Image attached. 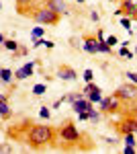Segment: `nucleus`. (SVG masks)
Segmentation results:
<instances>
[{
	"label": "nucleus",
	"mask_w": 137,
	"mask_h": 154,
	"mask_svg": "<svg viewBox=\"0 0 137 154\" xmlns=\"http://www.w3.org/2000/svg\"><path fill=\"white\" fill-rule=\"evenodd\" d=\"M0 101H8V97H6V95H0Z\"/></svg>",
	"instance_id": "obj_30"
},
{
	"label": "nucleus",
	"mask_w": 137,
	"mask_h": 154,
	"mask_svg": "<svg viewBox=\"0 0 137 154\" xmlns=\"http://www.w3.org/2000/svg\"><path fill=\"white\" fill-rule=\"evenodd\" d=\"M45 93H47L45 84H35V86H33V95L35 97H41V95H45Z\"/></svg>",
	"instance_id": "obj_17"
},
{
	"label": "nucleus",
	"mask_w": 137,
	"mask_h": 154,
	"mask_svg": "<svg viewBox=\"0 0 137 154\" xmlns=\"http://www.w3.org/2000/svg\"><path fill=\"white\" fill-rule=\"evenodd\" d=\"M33 70H35V62H29V64L21 66L19 70L14 72V78H16V80H25V78L33 76Z\"/></svg>",
	"instance_id": "obj_10"
},
{
	"label": "nucleus",
	"mask_w": 137,
	"mask_h": 154,
	"mask_svg": "<svg viewBox=\"0 0 137 154\" xmlns=\"http://www.w3.org/2000/svg\"><path fill=\"white\" fill-rule=\"evenodd\" d=\"M0 8H2V2H0Z\"/></svg>",
	"instance_id": "obj_33"
},
{
	"label": "nucleus",
	"mask_w": 137,
	"mask_h": 154,
	"mask_svg": "<svg viewBox=\"0 0 137 154\" xmlns=\"http://www.w3.org/2000/svg\"><path fill=\"white\" fill-rule=\"evenodd\" d=\"M0 80L4 84H10L12 82V70H8V68H2L0 70Z\"/></svg>",
	"instance_id": "obj_15"
},
{
	"label": "nucleus",
	"mask_w": 137,
	"mask_h": 154,
	"mask_svg": "<svg viewBox=\"0 0 137 154\" xmlns=\"http://www.w3.org/2000/svg\"><path fill=\"white\" fill-rule=\"evenodd\" d=\"M0 117L8 119L10 117V107H8V101H0Z\"/></svg>",
	"instance_id": "obj_14"
},
{
	"label": "nucleus",
	"mask_w": 137,
	"mask_h": 154,
	"mask_svg": "<svg viewBox=\"0 0 137 154\" xmlns=\"http://www.w3.org/2000/svg\"><path fill=\"white\" fill-rule=\"evenodd\" d=\"M84 80H86V82H92V80H94V72H92L90 68L84 70Z\"/></svg>",
	"instance_id": "obj_22"
},
{
	"label": "nucleus",
	"mask_w": 137,
	"mask_h": 154,
	"mask_svg": "<svg viewBox=\"0 0 137 154\" xmlns=\"http://www.w3.org/2000/svg\"><path fill=\"white\" fill-rule=\"evenodd\" d=\"M82 95L88 97V101H90V103H100V99H103V95H100V88H98L94 82H88V84H86Z\"/></svg>",
	"instance_id": "obj_8"
},
{
	"label": "nucleus",
	"mask_w": 137,
	"mask_h": 154,
	"mask_svg": "<svg viewBox=\"0 0 137 154\" xmlns=\"http://www.w3.org/2000/svg\"><path fill=\"white\" fill-rule=\"evenodd\" d=\"M47 6H51V8L55 12H59V14H66V12H68V6H66L64 0H47Z\"/></svg>",
	"instance_id": "obj_13"
},
{
	"label": "nucleus",
	"mask_w": 137,
	"mask_h": 154,
	"mask_svg": "<svg viewBox=\"0 0 137 154\" xmlns=\"http://www.w3.org/2000/svg\"><path fill=\"white\" fill-rule=\"evenodd\" d=\"M115 95L119 97L121 101H133L137 97V84H121Z\"/></svg>",
	"instance_id": "obj_6"
},
{
	"label": "nucleus",
	"mask_w": 137,
	"mask_h": 154,
	"mask_svg": "<svg viewBox=\"0 0 137 154\" xmlns=\"http://www.w3.org/2000/svg\"><path fill=\"white\" fill-rule=\"evenodd\" d=\"M125 154H135V146H127L125 144V150H123Z\"/></svg>",
	"instance_id": "obj_27"
},
{
	"label": "nucleus",
	"mask_w": 137,
	"mask_h": 154,
	"mask_svg": "<svg viewBox=\"0 0 137 154\" xmlns=\"http://www.w3.org/2000/svg\"><path fill=\"white\" fill-rule=\"evenodd\" d=\"M115 14H127L129 19H135L137 21V2L135 0H123L121 6L115 11Z\"/></svg>",
	"instance_id": "obj_5"
},
{
	"label": "nucleus",
	"mask_w": 137,
	"mask_h": 154,
	"mask_svg": "<svg viewBox=\"0 0 137 154\" xmlns=\"http://www.w3.org/2000/svg\"><path fill=\"white\" fill-rule=\"evenodd\" d=\"M88 119H90V121H94V123H96V121H98V119H100V113H98V111H96V109H94V107H90V109H88Z\"/></svg>",
	"instance_id": "obj_19"
},
{
	"label": "nucleus",
	"mask_w": 137,
	"mask_h": 154,
	"mask_svg": "<svg viewBox=\"0 0 137 154\" xmlns=\"http://www.w3.org/2000/svg\"><path fill=\"white\" fill-rule=\"evenodd\" d=\"M57 134H59V138L66 140V142H78V140H80V131H78V128H76L72 121H66V123L57 130Z\"/></svg>",
	"instance_id": "obj_3"
},
{
	"label": "nucleus",
	"mask_w": 137,
	"mask_h": 154,
	"mask_svg": "<svg viewBox=\"0 0 137 154\" xmlns=\"http://www.w3.org/2000/svg\"><path fill=\"white\" fill-rule=\"evenodd\" d=\"M119 56H121V58L131 60V58H133V51H131V49H127V45H123V48L119 49Z\"/></svg>",
	"instance_id": "obj_20"
},
{
	"label": "nucleus",
	"mask_w": 137,
	"mask_h": 154,
	"mask_svg": "<svg viewBox=\"0 0 137 154\" xmlns=\"http://www.w3.org/2000/svg\"><path fill=\"white\" fill-rule=\"evenodd\" d=\"M90 19H92V21H98V12L92 11V12H90Z\"/></svg>",
	"instance_id": "obj_29"
},
{
	"label": "nucleus",
	"mask_w": 137,
	"mask_h": 154,
	"mask_svg": "<svg viewBox=\"0 0 137 154\" xmlns=\"http://www.w3.org/2000/svg\"><path fill=\"white\" fill-rule=\"evenodd\" d=\"M90 107H92V103L88 101V99H84V95L78 97V99H76V101L72 103V109H74L76 113H80V111H88Z\"/></svg>",
	"instance_id": "obj_11"
},
{
	"label": "nucleus",
	"mask_w": 137,
	"mask_h": 154,
	"mask_svg": "<svg viewBox=\"0 0 137 154\" xmlns=\"http://www.w3.org/2000/svg\"><path fill=\"white\" fill-rule=\"evenodd\" d=\"M125 76H127V80H131L133 84H137V72H127Z\"/></svg>",
	"instance_id": "obj_25"
},
{
	"label": "nucleus",
	"mask_w": 137,
	"mask_h": 154,
	"mask_svg": "<svg viewBox=\"0 0 137 154\" xmlns=\"http://www.w3.org/2000/svg\"><path fill=\"white\" fill-rule=\"evenodd\" d=\"M2 45H4V49H8V51H16V49H19V43H16L14 39H4Z\"/></svg>",
	"instance_id": "obj_16"
},
{
	"label": "nucleus",
	"mask_w": 137,
	"mask_h": 154,
	"mask_svg": "<svg viewBox=\"0 0 137 154\" xmlns=\"http://www.w3.org/2000/svg\"><path fill=\"white\" fill-rule=\"evenodd\" d=\"M39 115L43 119H49V115H51V111H49V107H41V111H39Z\"/></svg>",
	"instance_id": "obj_24"
},
{
	"label": "nucleus",
	"mask_w": 137,
	"mask_h": 154,
	"mask_svg": "<svg viewBox=\"0 0 137 154\" xmlns=\"http://www.w3.org/2000/svg\"><path fill=\"white\" fill-rule=\"evenodd\" d=\"M117 130L121 131L123 136L125 134H135L137 131V117H125L121 123H117Z\"/></svg>",
	"instance_id": "obj_7"
},
{
	"label": "nucleus",
	"mask_w": 137,
	"mask_h": 154,
	"mask_svg": "<svg viewBox=\"0 0 137 154\" xmlns=\"http://www.w3.org/2000/svg\"><path fill=\"white\" fill-rule=\"evenodd\" d=\"M31 19H33L35 23L45 25V27H47V25H57L59 21H61V14L55 12L51 6H47V2H45L41 8H37V11H35V14L31 17Z\"/></svg>",
	"instance_id": "obj_2"
},
{
	"label": "nucleus",
	"mask_w": 137,
	"mask_h": 154,
	"mask_svg": "<svg viewBox=\"0 0 137 154\" xmlns=\"http://www.w3.org/2000/svg\"><path fill=\"white\" fill-rule=\"evenodd\" d=\"M119 109H121V99L117 95L100 99V111L103 113H119Z\"/></svg>",
	"instance_id": "obj_4"
},
{
	"label": "nucleus",
	"mask_w": 137,
	"mask_h": 154,
	"mask_svg": "<svg viewBox=\"0 0 137 154\" xmlns=\"http://www.w3.org/2000/svg\"><path fill=\"white\" fill-rule=\"evenodd\" d=\"M78 119H80V121H88V111H80V113H78Z\"/></svg>",
	"instance_id": "obj_26"
},
{
	"label": "nucleus",
	"mask_w": 137,
	"mask_h": 154,
	"mask_svg": "<svg viewBox=\"0 0 137 154\" xmlns=\"http://www.w3.org/2000/svg\"><path fill=\"white\" fill-rule=\"evenodd\" d=\"M135 54H137V48H135Z\"/></svg>",
	"instance_id": "obj_34"
},
{
	"label": "nucleus",
	"mask_w": 137,
	"mask_h": 154,
	"mask_svg": "<svg viewBox=\"0 0 137 154\" xmlns=\"http://www.w3.org/2000/svg\"><path fill=\"white\" fill-rule=\"evenodd\" d=\"M55 136L57 131L51 128V125H37V123H31V128L27 130V142L31 144V148L35 150H41L49 144L55 142Z\"/></svg>",
	"instance_id": "obj_1"
},
{
	"label": "nucleus",
	"mask_w": 137,
	"mask_h": 154,
	"mask_svg": "<svg viewBox=\"0 0 137 154\" xmlns=\"http://www.w3.org/2000/svg\"><path fill=\"white\" fill-rule=\"evenodd\" d=\"M84 51H88V54H98V49H96V37L92 35H84Z\"/></svg>",
	"instance_id": "obj_12"
},
{
	"label": "nucleus",
	"mask_w": 137,
	"mask_h": 154,
	"mask_svg": "<svg viewBox=\"0 0 137 154\" xmlns=\"http://www.w3.org/2000/svg\"><path fill=\"white\" fill-rule=\"evenodd\" d=\"M0 84H2V80H0Z\"/></svg>",
	"instance_id": "obj_35"
},
{
	"label": "nucleus",
	"mask_w": 137,
	"mask_h": 154,
	"mask_svg": "<svg viewBox=\"0 0 137 154\" xmlns=\"http://www.w3.org/2000/svg\"><path fill=\"white\" fill-rule=\"evenodd\" d=\"M2 43H4V35L0 33V45H2Z\"/></svg>",
	"instance_id": "obj_31"
},
{
	"label": "nucleus",
	"mask_w": 137,
	"mask_h": 154,
	"mask_svg": "<svg viewBox=\"0 0 137 154\" xmlns=\"http://www.w3.org/2000/svg\"><path fill=\"white\" fill-rule=\"evenodd\" d=\"M45 35V27H35L31 31V39H37V37H43Z\"/></svg>",
	"instance_id": "obj_18"
},
{
	"label": "nucleus",
	"mask_w": 137,
	"mask_h": 154,
	"mask_svg": "<svg viewBox=\"0 0 137 154\" xmlns=\"http://www.w3.org/2000/svg\"><path fill=\"white\" fill-rule=\"evenodd\" d=\"M57 76H59V78H61V80H76V78H78V72L74 70V68H72V66H66V64H61V66H59V68H57Z\"/></svg>",
	"instance_id": "obj_9"
},
{
	"label": "nucleus",
	"mask_w": 137,
	"mask_h": 154,
	"mask_svg": "<svg viewBox=\"0 0 137 154\" xmlns=\"http://www.w3.org/2000/svg\"><path fill=\"white\" fill-rule=\"evenodd\" d=\"M45 48L47 49H53V48H55V43H53V41H49V39H45Z\"/></svg>",
	"instance_id": "obj_28"
},
{
	"label": "nucleus",
	"mask_w": 137,
	"mask_h": 154,
	"mask_svg": "<svg viewBox=\"0 0 137 154\" xmlns=\"http://www.w3.org/2000/svg\"><path fill=\"white\" fill-rule=\"evenodd\" d=\"M78 2H86V0H78Z\"/></svg>",
	"instance_id": "obj_32"
},
{
	"label": "nucleus",
	"mask_w": 137,
	"mask_h": 154,
	"mask_svg": "<svg viewBox=\"0 0 137 154\" xmlns=\"http://www.w3.org/2000/svg\"><path fill=\"white\" fill-rule=\"evenodd\" d=\"M131 23H133V19H129V17L121 19V27H125V29H131Z\"/></svg>",
	"instance_id": "obj_23"
},
{
	"label": "nucleus",
	"mask_w": 137,
	"mask_h": 154,
	"mask_svg": "<svg viewBox=\"0 0 137 154\" xmlns=\"http://www.w3.org/2000/svg\"><path fill=\"white\" fill-rule=\"evenodd\" d=\"M104 41H106V45H111V48L119 43V39H117V35H109V37H104Z\"/></svg>",
	"instance_id": "obj_21"
}]
</instances>
